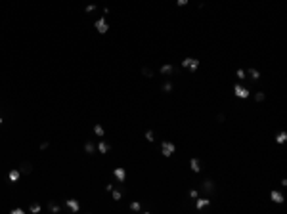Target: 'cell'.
<instances>
[{
    "label": "cell",
    "mask_w": 287,
    "mask_h": 214,
    "mask_svg": "<svg viewBox=\"0 0 287 214\" xmlns=\"http://www.w3.org/2000/svg\"><path fill=\"white\" fill-rule=\"evenodd\" d=\"M84 151H86V153H94V151H96V145H94L92 142H86V143H84Z\"/></svg>",
    "instance_id": "obj_19"
},
{
    "label": "cell",
    "mask_w": 287,
    "mask_h": 214,
    "mask_svg": "<svg viewBox=\"0 0 287 214\" xmlns=\"http://www.w3.org/2000/svg\"><path fill=\"white\" fill-rule=\"evenodd\" d=\"M285 142H287V132L285 130L276 134V143H285Z\"/></svg>",
    "instance_id": "obj_11"
},
{
    "label": "cell",
    "mask_w": 287,
    "mask_h": 214,
    "mask_svg": "<svg viewBox=\"0 0 287 214\" xmlns=\"http://www.w3.org/2000/svg\"><path fill=\"white\" fill-rule=\"evenodd\" d=\"M163 92H167V94L172 92V84H170V82H165V84H163Z\"/></svg>",
    "instance_id": "obj_24"
},
{
    "label": "cell",
    "mask_w": 287,
    "mask_h": 214,
    "mask_svg": "<svg viewBox=\"0 0 287 214\" xmlns=\"http://www.w3.org/2000/svg\"><path fill=\"white\" fill-rule=\"evenodd\" d=\"M94 134H96L98 138H104V134H105L104 126H102V124H94Z\"/></svg>",
    "instance_id": "obj_16"
},
{
    "label": "cell",
    "mask_w": 287,
    "mask_h": 214,
    "mask_svg": "<svg viewBox=\"0 0 287 214\" xmlns=\"http://www.w3.org/2000/svg\"><path fill=\"white\" fill-rule=\"evenodd\" d=\"M201 189L205 191L207 195H213L214 193V182H213V180H205L203 186H201Z\"/></svg>",
    "instance_id": "obj_5"
},
{
    "label": "cell",
    "mask_w": 287,
    "mask_h": 214,
    "mask_svg": "<svg viewBox=\"0 0 287 214\" xmlns=\"http://www.w3.org/2000/svg\"><path fill=\"white\" fill-rule=\"evenodd\" d=\"M0 124H2V117H0Z\"/></svg>",
    "instance_id": "obj_33"
},
{
    "label": "cell",
    "mask_w": 287,
    "mask_h": 214,
    "mask_svg": "<svg viewBox=\"0 0 287 214\" xmlns=\"http://www.w3.org/2000/svg\"><path fill=\"white\" fill-rule=\"evenodd\" d=\"M234 94H236V98H241V99H247L249 98V88H245V86H241V84H236L234 86Z\"/></svg>",
    "instance_id": "obj_4"
},
{
    "label": "cell",
    "mask_w": 287,
    "mask_h": 214,
    "mask_svg": "<svg viewBox=\"0 0 287 214\" xmlns=\"http://www.w3.org/2000/svg\"><path fill=\"white\" fill-rule=\"evenodd\" d=\"M182 67H188L190 71H197V69H199V59H195V58H184L182 59Z\"/></svg>",
    "instance_id": "obj_2"
},
{
    "label": "cell",
    "mask_w": 287,
    "mask_h": 214,
    "mask_svg": "<svg viewBox=\"0 0 287 214\" xmlns=\"http://www.w3.org/2000/svg\"><path fill=\"white\" fill-rule=\"evenodd\" d=\"M84 10H86V14H92V12H96V4H88Z\"/></svg>",
    "instance_id": "obj_26"
},
{
    "label": "cell",
    "mask_w": 287,
    "mask_h": 214,
    "mask_svg": "<svg viewBox=\"0 0 287 214\" xmlns=\"http://www.w3.org/2000/svg\"><path fill=\"white\" fill-rule=\"evenodd\" d=\"M19 178H21V172H19V168H12V170L8 172V180H10V182H17Z\"/></svg>",
    "instance_id": "obj_9"
},
{
    "label": "cell",
    "mask_w": 287,
    "mask_h": 214,
    "mask_svg": "<svg viewBox=\"0 0 287 214\" xmlns=\"http://www.w3.org/2000/svg\"><path fill=\"white\" fill-rule=\"evenodd\" d=\"M188 2H190V0H176V4H178V6H186Z\"/></svg>",
    "instance_id": "obj_30"
},
{
    "label": "cell",
    "mask_w": 287,
    "mask_h": 214,
    "mask_svg": "<svg viewBox=\"0 0 287 214\" xmlns=\"http://www.w3.org/2000/svg\"><path fill=\"white\" fill-rule=\"evenodd\" d=\"M130 208L132 210H142V205H140L138 201H134V203H130Z\"/></svg>",
    "instance_id": "obj_25"
},
{
    "label": "cell",
    "mask_w": 287,
    "mask_h": 214,
    "mask_svg": "<svg viewBox=\"0 0 287 214\" xmlns=\"http://www.w3.org/2000/svg\"><path fill=\"white\" fill-rule=\"evenodd\" d=\"M247 75L253 78V81H258V78H260V71H257V69H249Z\"/></svg>",
    "instance_id": "obj_17"
},
{
    "label": "cell",
    "mask_w": 287,
    "mask_h": 214,
    "mask_svg": "<svg viewBox=\"0 0 287 214\" xmlns=\"http://www.w3.org/2000/svg\"><path fill=\"white\" fill-rule=\"evenodd\" d=\"M29 210H31V212H35V214H37V212H40V210H42V207L38 205V203H33V205L29 207Z\"/></svg>",
    "instance_id": "obj_22"
},
{
    "label": "cell",
    "mask_w": 287,
    "mask_h": 214,
    "mask_svg": "<svg viewBox=\"0 0 287 214\" xmlns=\"http://www.w3.org/2000/svg\"><path fill=\"white\" fill-rule=\"evenodd\" d=\"M48 210H50V212H60L61 207L58 205V203H50V205H48Z\"/></svg>",
    "instance_id": "obj_21"
},
{
    "label": "cell",
    "mask_w": 287,
    "mask_h": 214,
    "mask_svg": "<svg viewBox=\"0 0 287 214\" xmlns=\"http://www.w3.org/2000/svg\"><path fill=\"white\" fill-rule=\"evenodd\" d=\"M48 145H50L48 142H42V143H40V149H42V151H44V149H48Z\"/></svg>",
    "instance_id": "obj_31"
},
{
    "label": "cell",
    "mask_w": 287,
    "mask_h": 214,
    "mask_svg": "<svg viewBox=\"0 0 287 214\" xmlns=\"http://www.w3.org/2000/svg\"><path fill=\"white\" fill-rule=\"evenodd\" d=\"M113 176L119 180L121 184H123L125 180H126V170H125V168H115V170H113Z\"/></svg>",
    "instance_id": "obj_8"
},
{
    "label": "cell",
    "mask_w": 287,
    "mask_h": 214,
    "mask_svg": "<svg viewBox=\"0 0 287 214\" xmlns=\"http://www.w3.org/2000/svg\"><path fill=\"white\" fill-rule=\"evenodd\" d=\"M236 75H237V78H245V71H243V69H237Z\"/></svg>",
    "instance_id": "obj_29"
},
{
    "label": "cell",
    "mask_w": 287,
    "mask_h": 214,
    "mask_svg": "<svg viewBox=\"0 0 287 214\" xmlns=\"http://www.w3.org/2000/svg\"><path fill=\"white\" fill-rule=\"evenodd\" d=\"M190 197H192V199H197V197H199V191H197V189H192V191H190Z\"/></svg>",
    "instance_id": "obj_28"
},
{
    "label": "cell",
    "mask_w": 287,
    "mask_h": 214,
    "mask_svg": "<svg viewBox=\"0 0 287 214\" xmlns=\"http://www.w3.org/2000/svg\"><path fill=\"white\" fill-rule=\"evenodd\" d=\"M211 205V199H197L195 201V207L197 208H205V207H209Z\"/></svg>",
    "instance_id": "obj_13"
},
{
    "label": "cell",
    "mask_w": 287,
    "mask_h": 214,
    "mask_svg": "<svg viewBox=\"0 0 287 214\" xmlns=\"http://www.w3.org/2000/svg\"><path fill=\"white\" fill-rule=\"evenodd\" d=\"M94 27H96V31L100 33V35H105V33L109 31V25H107V19H105V17H100V19L94 23Z\"/></svg>",
    "instance_id": "obj_3"
},
{
    "label": "cell",
    "mask_w": 287,
    "mask_h": 214,
    "mask_svg": "<svg viewBox=\"0 0 287 214\" xmlns=\"http://www.w3.org/2000/svg\"><path fill=\"white\" fill-rule=\"evenodd\" d=\"M65 205H67V208L71 212H79L81 210V203L77 201V199H67V201H65Z\"/></svg>",
    "instance_id": "obj_6"
},
{
    "label": "cell",
    "mask_w": 287,
    "mask_h": 214,
    "mask_svg": "<svg viewBox=\"0 0 287 214\" xmlns=\"http://www.w3.org/2000/svg\"><path fill=\"white\" fill-rule=\"evenodd\" d=\"M174 151H176V145L172 142H163L161 143V155L163 157H170Z\"/></svg>",
    "instance_id": "obj_1"
},
{
    "label": "cell",
    "mask_w": 287,
    "mask_h": 214,
    "mask_svg": "<svg viewBox=\"0 0 287 214\" xmlns=\"http://www.w3.org/2000/svg\"><path fill=\"white\" fill-rule=\"evenodd\" d=\"M109 149H111V147H109V143H107V142H104V140H102L100 143H98V151H100V153H104V155H105Z\"/></svg>",
    "instance_id": "obj_12"
},
{
    "label": "cell",
    "mask_w": 287,
    "mask_h": 214,
    "mask_svg": "<svg viewBox=\"0 0 287 214\" xmlns=\"http://www.w3.org/2000/svg\"><path fill=\"white\" fill-rule=\"evenodd\" d=\"M12 214H23V208H14Z\"/></svg>",
    "instance_id": "obj_32"
},
{
    "label": "cell",
    "mask_w": 287,
    "mask_h": 214,
    "mask_svg": "<svg viewBox=\"0 0 287 214\" xmlns=\"http://www.w3.org/2000/svg\"><path fill=\"white\" fill-rule=\"evenodd\" d=\"M146 142H149V143L155 142V132H153V130H148L146 132Z\"/></svg>",
    "instance_id": "obj_20"
},
{
    "label": "cell",
    "mask_w": 287,
    "mask_h": 214,
    "mask_svg": "<svg viewBox=\"0 0 287 214\" xmlns=\"http://www.w3.org/2000/svg\"><path fill=\"white\" fill-rule=\"evenodd\" d=\"M31 170H33L31 163H23V164L19 166V172H21V174H31Z\"/></svg>",
    "instance_id": "obj_15"
},
{
    "label": "cell",
    "mask_w": 287,
    "mask_h": 214,
    "mask_svg": "<svg viewBox=\"0 0 287 214\" xmlns=\"http://www.w3.org/2000/svg\"><path fill=\"white\" fill-rule=\"evenodd\" d=\"M142 75L146 76V78H151V76H153V71H151V69H148V67H144V69H142Z\"/></svg>",
    "instance_id": "obj_23"
},
{
    "label": "cell",
    "mask_w": 287,
    "mask_h": 214,
    "mask_svg": "<svg viewBox=\"0 0 287 214\" xmlns=\"http://www.w3.org/2000/svg\"><path fill=\"white\" fill-rule=\"evenodd\" d=\"M111 195H113V201H121L123 199V191L121 189H111Z\"/></svg>",
    "instance_id": "obj_18"
},
{
    "label": "cell",
    "mask_w": 287,
    "mask_h": 214,
    "mask_svg": "<svg viewBox=\"0 0 287 214\" xmlns=\"http://www.w3.org/2000/svg\"><path fill=\"white\" fill-rule=\"evenodd\" d=\"M264 98H266V96H264V92H257L255 94V99L257 101H264Z\"/></svg>",
    "instance_id": "obj_27"
},
{
    "label": "cell",
    "mask_w": 287,
    "mask_h": 214,
    "mask_svg": "<svg viewBox=\"0 0 287 214\" xmlns=\"http://www.w3.org/2000/svg\"><path fill=\"white\" fill-rule=\"evenodd\" d=\"M270 199H272L274 203H278V205H281V203H283V193H281V191H278V189H272Z\"/></svg>",
    "instance_id": "obj_7"
},
{
    "label": "cell",
    "mask_w": 287,
    "mask_h": 214,
    "mask_svg": "<svg viewBox=\"0 0 287 214\" xmlns=\"http://www.w3.org/2000/svg\"><path fill=\"white\" fill-rule=\"evenodd\" d=\"M174 71V67L170 65V63H165V65H161V75H170Z\"/></svg>",
    "instance_id": "obj_14"
},
{
    "label": "cell",
    "mask_w": 287,
    "mask_h": 214,
    "mask_svg": "<svg viewBox=\"0 0 287 214\" xmlns=\"http://www.w3.org/2000/svg\"><path fill=\"white\" fill-rule=\"evenodd\" d=\"M190 168H192V172H201V161L199 159H195V157H193V159L190 161Z\"/></svg>",
    "instance_id": "obj_10"
}]
</instances>
